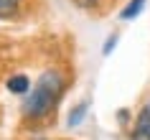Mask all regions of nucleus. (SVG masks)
I'll return each instance as SVG.
<instances>
[{
  "label": "nucleus",
  "instance_id": "f257e3e1",
  "mask_svg": "<svg viewBox=\"0 0 150 140\" xmlns=\"http://www.w3.org/2000/svg\"><path fill=\"white\" fill-rule=\"evenodd\" d=\"M61 94H64V77L54 69L43 71L36 79L33 89L28 92V97L23 102V117L25 120H43V117H48L54 112V107L59 104Z\"/></svg>",
  "mask_w": 150,
  "mask_h": 140
},
{
  "label": "nucleus",
  "instance_id": "f03ea898",
  "mask_svg": "<svg viewBox=\"0 0 150 140\" xmlns=\"http://www.w3.org/2000/svg\"><path fill=\"white\" fill-rule=\"evenodd\" d=\"M132 138H135V140H150V102L140 109V112H137Z\"/></svg>",
  "mask_w": 150,
  "mask_h": 140
},
{
  "label": "nucleus",
  "instance_id": "7ed1b4c3",
  "mask_svg": "<svg viewBox=\"0 0 150 140\" xmlns=\"http://www.w3.org/2000/svg\"><path fill=\"white\" fill-rule=\"evenodd\" d=\"M8 92H13V94H28V92H31V79L25 77V74L10 77L8 79Z\"/></svg>",
  "mask_w": 150,
  "mask_h": 140
},
{
  "label": "nucleus",
  "instance_id": "20e7f679",
  "mask_svg": "<svg viewBox=\"0 0 150 140\" xmlns=\"http://www.w3.org/2000/svg\"><path fill=\"white\" fill-rule=\"evenodd\" d=\"M87 109H89V102H79L76 107L71 109V115H69V120H66V125H69V127H79V125L84 122V117H87Z\"/></svg>",
  "mask_w": 150,
  "mask_h": 140
},
{
  "label": "nucleus",
  "instance_id": "39448f33",
  "mask_svg": "<svg viewBox=\"0 0 150 140\" xmlns=\"http://www.w3.org/2000/svg\"><path fill=\"white\" fill-rule=\"evenodd\" d=\"M142 8H145V0H130L125 5V10L120 13V18H122V21H132L135 16H140Z\"/></svg>",
  "mask_w": 150,
  "mask_h": 140
},
{
  "label": "nucleus",
  "instance_id": "423d86ee",
  "mask_svg": "<svg viewBox=\"0 0 150 140\" xmlns=\"http://www.w3.org/2000/svg\"><path fill=\"white\" fill-rule=\"evenodd\" d=\"M21 8V0H0V21H8L13 18Z\"/></svg>",
  "mask_w": 150,
  "mask_h": 140
},
{
  "label": "nucleus",
  "instance_id": "0eeeda50",
  "mask_svg": "<svg viewBox=\"0 0 150 140\" xmlns=\"http://www.w3.org/2000/svg\"><path fill=\"white\" fill-rule=\"evenodd\" d=\"M76 8H81V10H97L99 5H102V0H71Z\"/></svg>",
  "mask_w": 150,
  "mask_h": 140
},
{
  "label": "nucleus",
  "instance_id": "6e6552de",
  "mask_svg": "<svg viewBox=\"0 0 150 140\" xmlns=\"http://www.w3.org/2000/svg\"><path fill=\"white\" fill-rule=\"evenodd\" d=\"M115 46H117V33H112L110 38L104 41V48H102V54H104V56H110V54H112V48H115Z\"/></svg>",
  "mask_w": 150,
  "mask_h": 140
},
{
  "label": "nucleus",
  "instance_id": "1a4fd4ad",
  "mask_svg": "<svg viewBox=\"0 0 150 140\" xmlns=\"http://www.w3.org/2000/svg\"><path fill=\"white\" fill-rule=\"evenodd\" d=\"M36 140H48V138H36Z\"/></svg>",
  "mask_w": 150,
  "mask_h": 140
}]
</instances>
